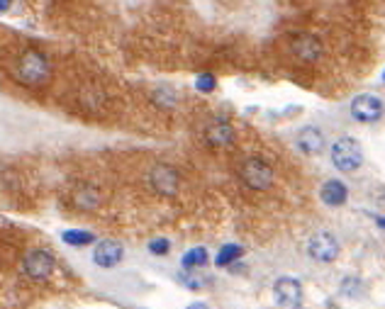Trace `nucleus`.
<instances>
[{
  "label": "nucleus",
  "mask_w": 385,
  "mask_h": 309,
  "mask_svg": "<svg viewBox=\"0 0 385 309\" xmlns=\"http://www.w3.org/2000/svg\"><path fill=\"white\" fill-rule=\"evenodd\" d=\"M52 78V64H49L47 54L37 52V49H25L17 56L15 64V80H20L22 86L39 88Z\"/></svg>",
  "instance_id": "f257e3e1"
},
{
  "label": "nucleus",
  "mask_w": 385,
  "mask_h": 309,
  "mask_svg": "<svg viewBox=\"0 0 385 309\" xmlns=\"http://www.w3.org/2000/svg\"><path fill=\"white\" fill-rule=\"evenodd\" d=\"M332 163L337 165L339 171L344 173H353L356 168H361L364 163V149L356 139H339L337 144L332 146Z\"/></svg>",
  "instance_id": "f03ea898"
},
{
  "label": "nucleus",
  "mask_w": 385,
  "mask_h": 309,
  "mask_svg": "<svg viewBox=\"0 0 385 309\" xmlns=\"http://www.w3.org/2000/svg\"><path fill=\"white\" fill-rule=\"evenodd\" d=\"M239 176L252 190H268V187L273 185V178H276L271 165H268L266 161L256 159V156H252V159H246L244 163H241Z\"/></svg>",
  "instance_id": "7ed1b4c3"
},
{
  "label": "nucleus",
  "mask_w": 385,
  "mask_h": 309,
  "mask_svg": "<svg viewBox=\"0 0 385 309\" xmlns=\"http://www.w3.org/2000/svg\"><path fill=\"white\" fill-rule=\"evenodd\" d=\"M149 181H151V187H154L159 195H166V198H173L178 192V187H181V176H178V171L173 165H166V163L154 165L149 173Z\"/></svg>",
  "instance_id": "20e7f679"
},
{
  "label": "nucleus",
  "mask_w": 385,
  "mask_h": 309,
  "mask_svg": "<svg viewBox=\"0 0 385 309\" xmlns=\"http://www.w3.org/2000/svg\"><path fill=\"white\" fill-rule=\"evenodd\" d=\"M54 266H56V261H54L52 253L44 249L30 251L25 256V261H22V268H25V273L32 277V280H44V277H49L54 273Z\"/></svg>",
  "instance_id": "39448f33"
},
{
  "label": "nucleus",
  "mask_w": 385,
  "mask_h": 309,
  "mask_svg": "<svg viewBox=\"0 0 385 309\" xmlns=\"http://www.w3.org/2000/svg\"><path fill=\"white\" fill-rule=\"evenodd\" d=\"M307 253H310L315 261L329 263L339 256V241L334 239V234H329V231H320V234L312 236L310 244H307Z\"/></svg>",
  "instance_id": "423d86ee"
},
{
  "label": "nucleus",
  "mask_w": 385,
  "mask_h": 309,
  "mask_svg": "<svg viewBox=\"0 0 385 309\" xmlns=\"http://www.w3.org/2000/svg\"><path fill=\"white\" fill-rule=\"evenodd\" d=\"M273 293H276V302L285 309H295L302 299V285L295 280V277H278L276 285H273Z\"/></svg>",
  "instance_id": "0eeeda50"
},
{
  "label": "nucleus",
  "mask_w": 385,
  "mask_h": 309,
  "mask_svg": "<svg viewBox=\"0 0 385 309\" xmlns=\"http://www.w3.org/2000/svg\"><path fill=\"white\" fill-rule=\"evenodd\" d=\"M351 115L359 122H375L383 117V102L375 95H359L351 102Z\"/></svg>",
  "instance_id": "6e6552de"
},
{
  "label": "nucleus",
  "mask_w": 385,
  "mask_h": 309,
  "mask_svg": "<svg viewBox=\"0 0 385 309\" xmlns=\"http://www.w3.org/2000/svg\"><path fill=\"white\" fill-rule=\"evenodd\" d=\"M122 256H124L122 246L113 239L100 241V244L96 246V251H93V261H96V266H100V268H115L120 261H122Z\"/></svg>",
  "instance_id": "1a4fd4ad"
},
{
  "label": "nucleus",
  "mask_w": 385,
  "mask_h": 309,
  "mask_svg": "<svg viewBox=\"0 0 385 309\" xmlns=\"http://www.w3.org/2000/svg\"><path fill=\"white\" fill-rule=\"evenodd\" d=\"M293 54L305 64H315L322 59V42L312 34H300L293 42Z\"/></svg>",
  "instance_id": "9d476101"
},
{
  "label": "nucleus",
  "mask_w": 385,
  "mask_h": 309,
  "mask_svg": "<svg viewBox=\"0 0 385 309\" xmlns=\"http://www.w3.org/2000/svg\"><path fill=\"white\" fill-rule=\"evenodd\" d=\"M205 139H208V144H212V146H230V144H234L236 132L230 122L217 119V122H210L208 127H205Z\"/></svg>",
  "instance_id": "9b49d317"
},
{
  "label": "nucleus",
  "mask_w": 385,
  "mask_h": 309,
  "mask_svg": "<svg viewBox=\"0 0 385 309\" xmlns=\"http://www.w3.org/2000/svg\"><path fill=\"white\" fill-rule=\"evenodd\" d=\"M298 149L305 156H317L322 149H324V137L317 127H302L298 132Z\"/></svg>",
  "instance_id": "f8f14e48"
},
{
  "label": "nucleus",
  "mask_w": 385,
  "mask_h": 309,
  "mask_svg": "<svg viewBox=\"0 0 385 309\" xmlns=\"http://www.w3.org/2000/svg\"><path fill=\"white\" fill-rule=\"evenodd\" d=\"M320 198H322V203L329 205V207H342L349 200V190L342 181H327L320 190Z\"/></svg>",
  "instance_id": "ddd939ff"
},
{
  "label": "nucleus",
  "mask_w": 385,
  "mask_h": 309,
  "mask_svg": "<svg viewBox=\"0 0 385 309\" xmlns=\"http://www.w3.org/2000/svg\"><path fill=\"white\" fill-rule=\"evenodd\" d=\"M102 195L98 187L93 185H80L78 190L74 192V205L78 209H83V212H91V209H98V205H100Z\"/></svg>",
  "instance_id": "4468645a"
},
{
  "label": "nucleus",
  "mask_w": 385,
  "mask_h": 309,
  "mask_svg": "<svg viewBox=\"0 0 385 309\" xmlns=\"http://www.w3.org/2000/svg\"><path fill=\"white\" fill-rule=\"evenodd\" d=\"M105 102H107V95H105V91H100V88H83L80 91V105L86 107V110H91V112H100L102 107H105Z\"/></svg>",
  "instance_id": "2eb2a0df"
},
{
  "label": "nucleus",
  "mask_w": 385,
  "mask_h": 309,
  "mask_svg": "<svg viewBox=\"0 0 385 309\" xmlns=\"http://www.w3.org/2000/svg\"><path fill=\"white\" fill-rule=\"evenodd\" d=\"M151 100L161 107V110H173L176 107V91L171 86H161L151 93Z\"/></svg>",
  "instance_id": "dca6fc26"
},
{
  "label": "nucleus",
  "mask_w": 385,
  "mask_h": 309,
  "mask_svg": "<svg viewBox=\"0 0 385 309\" xmlns=\"http://www.w3.org/2000/svg\"><path fill=\"white\" fill-rule=\"evenodd\" d=\"M241 253H244V249L236 244H227L219 249L217 258H214V263H217L219 268H225V266H232V263L236 261V258H241Z\"/></svg>",
  "instance_id": "f3484780"
},
{
  "label": "nucleus",
  "mask_w": 385,
  "mask_h": 309,
  "mask_svg": "<svg viewBox=\"0 0 385 309\" xmlns=\"http://www.w3.org/2000/svg\"><path fill=\"white\" fill-rule=\"evenodd\" d=\"M198 271H200V268H183L181 283L186 285V288H190V290L205 288V285H208V277H205L203 273H198Z\"/></svg>",
  "instance_id": "a211bd4d"
},
{
  "label": "nucleus",
  "mask_w": 385,
  "mask_h": 309,
  "mask_svg": "<svg viewBox=\"0 0 385 309\" xmlns=\"http://www.w3.org/2000/svg\"><path fill=\"white\" fill-rule=\"evenodd\" d=\"M61 239H64V244H69V246H88V244H93L96 236H93L91 231H83V229H69L61 234Z\"/></svg>",
  "instance_id": "6ab92c4d"
},
{
  "label": "nucleus",
  "mask_w": 385,
  "mask_h": 309,
  "mask_svg": "<svg viewBox=\"0 0 385 309\" xmlns=\"http://www.w3.org/2000/svg\"><path fill=\"white\" fill-rule=\"evenodd\" d=\"M183 268H203L205 263H208V251L203 249V246H198V249H190L183 256Z\"/></svg>",
  "instance_id": "aec40b11"
},
{
  "label": "nucleus",
  "mask_w": 385,
  "mask_h": 309,
  "mask_svg": "<svg viewBox=\"0 0 385 309\" xmlns=\"http://www.w3.org/2000/svg\"><path fill=\"white\" fill-rule=\"evenodd\" d=\"M149 251L154 253V256H166L168 251H171V241L168 239H154L149 244Z\"/></svg>",
  "instance_id": "412c9836"
},
{
  "label": "nucleus",
  "mask_w": 385,
  "mask_h": 309,
  "mask_svg": "<svg viewBox=\"0 0 385 309\" xmlns=\"http://www.w3.org/2000/svg\"><path fill=\"white\" fill-rule=\"evenodd\" d=\"M195 88H198L200 93H212L214 91V78L210 73L198 76V80H195Z\"/></svg>",
  "instance_id": "4be33fe9"
},
{
  "label": "nucleus",
  "mask_w": 385,
  "mask_h": 309,
  "mask_svg": "<svg viewBox=\"0 0 385 309\" xmlns=\"http://www.w3.org/2000/svg\"><path fill=\"white\" fill-rule=\"evenodd\" d=\"M10 5H12V0H0V15L10 10Z\"/></svg>",
  "instance_id": "5701e85b"
},
{
  "label": "nucleus",
  "mask_w": 385,
  "mask_h": 309,
  "mask_svg": "<svg viewBox=\"0 0 385 309\" xmlns=\"http://www.w3.org/2000/svg\"><path fill=\"white\" fill-rule=\"evenodd\" d=\"M186 309H210L208 304H203V302H195V304H190V307H186Z\"/></svg>",
  "instance_id": "b1692460"
},
{
  "label": "nucleus",
  "mask_w": 385,
  "mask_h": 309,
  "mask_svg": "<svg viewBox=\"0 0 385 309\" xmlns=\"http://www.w3.org/2000/svg\"><path fill=\"white\" fill-rule=\"evenodd\" d=\"M378 224H380V227H385V219H378Z\"/></svg>",
  "instance_id": "393cba45"
},
{
  "label": "nucleus",
  "mask_w": 385,
  "mask_h": 309,
  "mask_svg": "<svg viewBox=\"0 0 385 309\" xmlns=\"http://www.w3.org/2000/svg\"><path fill=\"white\" fill-rule=\"evenodd\" d=\"M383 78H385V76H383Z\"/></svg>",
  "instance_id": "a878e982"
}]
</instances>
